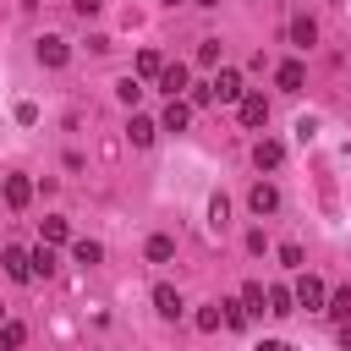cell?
I'll use <instances>...</instances> for the list:
<instances>
[{"mask_svg": "<svg viewBox=\"0 0 351 351\" xmlns=\"http://www.w3.org/2000/svg\"><path fill=\"white\" fill-rule=\"evenodd\" d=\"M208 88H214V99H225V104H241V93H247V88H241V77H236L230 66H225V71H219Z\"/></svg>", "mask_w": 351, "mask_h": 351, "instance_id": "cell-1", "label": "cell"}, {"mask_svg": "<svg viewBox=\"0 0 351 351\" xmlns=\"http://www.w3.org/2000/svg\"><path fill=\"white\" fill-rule=\"evenodd\" d=\"M296 302H302V307H324V302H329L324 280H318V274H302V280H296Z\"/></svg>", "mask_w": 351, "mask_h": 351, "instance_id": "cell-2", "label": "cell"}, {"mask_svg": "<svg viewBox=\"0 0 351 351\" xmlns=\"http://www.w3.org/2000/svg\"><path fill=\"white\" fill-rule=\"evenodd\" d=\"M269 121V99L263 93H241V126H263Z\"/></svg>", "mask_w": 351, "mask_h": 351, "instance_id": "cell-3", "label": "cell"}, {"mask_svg": "<svg viewBox=\"0 0 351 351\" xmlns=\"http://www.w3.org/2000/svg\"><path fill=\"white\" fill-rule=\"evenodd\" d=\"M186 121H192V99H170L159 126H165V132H186Z\"/></svg>", "mask_w": 351, "mask_h": 351, "instance_id": "cell-4", "label": "cell"}, {"mask_svg": "<svg viewBox=\"0 0 351 351\" xmlns=\"http://www.w3.org/2000/svg\"><path fill=\"white\" fill-rule=\"evenodd\" d=\"M247 208H252V214H274V208H280V192H274L269 181H258V186L247 192Z\"/></svg>", "mask_w": 351, "mask_h": 351, "instance_id": "cell-5", "label": "cell"}, {"mask_svg": "<svg viewBox=\"0 0 351 351\" xmlns=\"http://www.w3.org/2000/svg\"><path fill=\"white\" fill-rule=\"evenodd\" d=\"M38 66H66V38L44 33V38H38Z\"/></svg>", "mask_w": 351, "mask_h": 351, "instance_id": "cell-6", "label": "cell"}, {"mask_svg": "<svg viewBox=\"0 0 351 351\" xmlns=\"http://www.w3.org/2000/svg\"><path fill=\"white\" fill-rule=\"evenodd\" d=\"M126 137H132V148H148V143L159 137V126H154L148 115H132V121H126Z\"/></svg>", "mask_w": 351, "mask_h": 351, "instance_id": "cell-7", "label": "cell"}, {"mask_svg": "<svg viewBox=\"0 0 351 351\" xmlns=\"http://www.w3.org/2000/svg\"><path fill=\"white\" fill-rule=\"evenodd\" d=\"M252 159H258V170H280V159H285V148H280L274 137H258V148H252Z\"/></svg>", "mask_w": 351, "mask_h": 351, "instance_id": "cell-8", "label": "cell"}, {"mask_svg": "<svg viewBox=\"0 0 351 351\" xmlns=\"http://www.w3.org/2000/svg\"><path fill=\"white\" fill-rule=\"evenodd\" d=\"M0 263H5V274H11V280H33V258H27L22 247H5V258H0Z\"/></svg>", "mask_w": 351, "mask_h": 351, "instance_id": "cell-9", "label": "cell"}, {"mask_svg": "<svg viewBox=\"0 0 351 351\" xmlns=\"http://www.w3.org/2000/svg\"><path fill=\"white\" fill-rule=\"evenodd\" d=\"M154 307H159V318H181V291L176 285H154Z\"/></svg>", "mask_w": 351, "mask_h": 351, "instance_id": "cell-10", "label": "cell"}, {"mask_svg": "<svg viewBox=\"0 0 351 351\" xmlns=\"http://www.w3.org/2000/svg\"><path fill=\"white\" fill-rule=\"evenodd\" d=\"M291 44H296V49H313V44H318V22H313V16H296V22H291Z\"/></svg>", "mask_w": 351, "mask_h": 351, "instance_id": "cell-11", "label": "cell"}, {"mask_svg": "<svg viewBox=\"0 0 351 351\" xmlns=\"http://www.w3.org/2000/svg\"><path fill=\"white\" fill-rule=\"evenodd\" d=\"M186 77H192V71H186V66L176 60V66H165V71H159V88H165L170 99H181V88H186Z\"/></svg>", "mask_w": 351, "mask_h": 351, "instance_id": "cell-12", "label": "cell"}, {"mask_svg": "<svg viewBox=\"0 0 351 351\" xmlns=\"http://www.w3.org/2000/svg\"><path fill=\"white\" fill-rule=\"evenodd\" d=\"M269 313H274V318H291V313H296V291L269 285Z\"/></svg>", "mask_w": 351, "mask_h": 351, "instance_id": "cell-13", "label": "cell"}, {"mask_svg": "<svg viewBox=\"0 0 351 351\" xmlns=\"http://www.w3.org/2000/svg\"><path fill=\"white\" fill-rule=\"evenodd\" d=\"M143 252H148V263H170L176 258V236H148Z\"/></svg>", "mask_w": 351, "mask_h": 351, "instance_id": "cell-14", "label": "cell"}, {"mask_svg": "<svg viewBox=\"0 0 351 351\" xmlns=\"http://www.w3.org/2000/svg\"><path fill=\"white\" fill-rule=\"evenodd\" d=\"M71 258H77V263H82V269H93V263H104V247H99V241H88V236H82V241H71Z\"/></svg>", "mask_w": 351, "mask_h": 351, "instance_id": "cell-15", "label": "cell"}, {"mask_svg": "<svg viewBox=\"0 0 351 351\" xmlns=\"http://www.w3.org/2000/svg\"><path fill=\"white\" fill-rule=\"evenodd\" d=\"M274 82H280V88H291V93H296V88H302V82H307V71H302V60H285V66H280V71H274Z\"/></svg>", "mask_w": 351, "mask_h": 351, "instance_id": "cell-16", "label": "cell"}, {"mask_svg": "<svg viewBox=\"0 0 351 351\" xmlns=\"http://www.w3.org/2000/svg\"><path fill=\"white\" fill-rule=\"evenodd\" d=\"M27 197H33V186H27L22 176H5V203H11V208H22Z\"/></svg>", "mask_w": 351, "mask_h": 351, "instance_id": "cell-17", "label": "cell"}, {"mask_svg": "<svg viewBox=\"0 0 351 351\" xmlns=\"http://www.w3.org/2000/svg\"><path fill=\"white\" fill-rule=\"evenodd\" d=\"M159 71H165L159 49H143V55H137V77H159Z\"/></svg>", "mask_w": 351, "mask_h": 351, "instance_id": "cell-18", "label": "cell"}, {"mask_svg": "<svg viewBox=\"0 0 351 351\" xmlns=\"http://www.w3.org/2000/svg\"><path fill=\"white\" fill-rule=\"evenodd\" d=\"M241 302H247V313H269V307H263V302H269L263 285H241Z\"/></svg>", "mask_w": 351, "mask_h": 351, "instance_id": "cell-19", "label": "cell"}, {"mask_svg": "<svg viewBox=\"0 0 351 351\" xmlns=\"http://www.w3.org/2000/svg\"><path fill=\"white\" fill-rule=\"evenodd\" d=\"M22 340H27V329H22V324H11V318H5V324H0V346H5V351H16V346H22Z\"/></svg>", "mask_w": 351, "mask_h": 351, "instance_id": "cell-20", "label": "cell"}, {"mask_svg": "<svg viewBox=\"0 0 351 351\" xmlns=\"http://www.w3.org/2000/svg\"><path fill=\"white\" fill-rule=\"evenodd\" d=\"M329 318H340V324H346V318H351V285H346V291H335V296H329Z\"/></svg>", "mask_w": 351, "mask_h": 351, "instance_id": "cell-21", "label": "cell"}, {"mask_svg": "<svg viewBox=\"0 0 351 351\" xmlns=\"http://www.w3.org/2000/svg\"><path fill=\"white\" fill-rule=\"evenodd\" d=\"M66 236H71V230H66V219H60V214H49V219H44V241L55 247V241H66Z\"/></svg>", "mask_w": 351, "mask_h": 351, "instance_id": "cell-22", "label": "cell"}, {"mask_svg": "<svg viewBox=\"0 0 351 351\" xmlns=\"http://www.w3.org/2000/svg\"><path fill=\"white\" fill-rule=\"evenodd\" d=\"M33 258V274H55V252H49V241L38 247V252H27Z\"/></svg>", "mask_w": 351, "mask_h": 351, "instance_id": "cell-23", "label": "cell"}, {"mask_svg": "<svg viewBox=\"0 0 351 351\" xmlns=\"http://www.w3.org/2000/svg\"><path fill=\"white\" fill-rule=\"evenodd\" d=\"M219 307H225V324H230V329H241V324L252 318V313H247V302H219Z\"/></svg>", "mask_w": 351, "mask_h": 351, "instance_id": "cell-24", "label": "cell"}, {"mask_svg": "<svg viewBox=\"0 0 351 351\" xmlns=\"http://www.w3.org/2000/svg\"><path fill=\"white\" fill-rule=\"evenodd\" d=\"M219 324H225V313H219V307H197V329H203V335H214Z\"/></svg>", "mask_w": 351, "mask_h": 351, "instance_id": "cell-25", "label": "cell"}, {"mask_svg": "<svg viewBox=\"0 0 351 351\" xmlns=\"http://www.w3.org/2000/svg\"><path fill=\"white\" fill-rule=\"evenodd\" d=\"M115 93H121V104H137V99H143V82H137V77H121Z\"/></svg>", "mask_w": 351, "mask_h": 351, "instance_id": "cell-26", "label": "cell"}, {"mask_svg": "<svg viewBox=\"0 0 351 351\" xmlns=\"http://www.w3.org/2000/svg\"><path fill=\"white\" fill-rule=\"evenodd\" d=\"M214 60H219V38H203L197 44V66H214Z\"/></svg>", "mask_w": 351, "mask_h": 351, "instance_id": "cell-27", "label": "cell"}, {"mask_svg": "<svg viewBox=\"0 0 351 351\" xmlns=\"http://www.w3.org/2000/svg\"><path fill=\"white\" fill-rule=\"evenodd\" d=\"M225 214H230V203H225V197H208V225H214V230L225 225Z\"/></svg>", "mask_w": 351, "mask_h": 351, "instance_id": "cell-28", "label": "cell"}, {"mask_svg": "<svg viewBox=\"0 0 351 351\" xmlns=\"http://www.w3.org/2000/svg\"><path fill=\"white\" fill-rule=\"evenodd\" d=\"M280 263H285V269H302V247L285 241V247H280Z\"/></svg>", "mask_w": 351, "mask_h": 351, "instance_id": "cell-29", "label": "cell"}, {"mask_svg": "<svg viewBox=\"0 0 351 351\" xmlns=\"http://www.w3.org/2000/svg\"><path fill=\"white\" fill-rule=\"evenodd\" d=\"M313 132H318V115H302V121H296V137H302V143H307V137H313Z\"/></svg>", "mask_w": 351, "mask_h": 351, "instance_id": "cell-30", "label": "cell"}, {"mask_svg": "<svg viewBox=\"0 0 351 351\" xmlns=\"http://www.w3.org/2000/svg\"><path fill=\"white\" fill-rule=\"evenodd\" d=\"M71 5H77V11H82V16H93V11H99V5H104V0H71Z\"/></svg>", "mask_w": 351, "mask_h": 351, "instance_id": "cell-31", "label": "cell"}, {"mask_svg": "<svg viewBox=\"0 0 351 351\" xmlns=\"http://www.w3.org/2000/svg\"><path fill=\"white\" fill-rule=\"evenodd\" d=\"M340 351H351V318L340 324Z\"/></svg>", "mask_w": 351, "mask_h": 351, "instance_id": "cell-32", "label": "cell"}, {"mask_svg": "<svg viewBox=\"0 0 351 351\" xmlns=\"http://www.w3.org/2000/svg\"><path fill=\"white\" fill-rule=\"evenodd\" d=\"M258 351H291L285 340H258Z\"/></svg>", "mask_w": 351, "mask_h": 351, "instance_id": "cell-33", "label": "cell"}, {"mask_svg": "<svg viewBox=\"0 0 351 351\" xmlns=\"http://www.w3.org/2000/svg\"><path fill=\"white\" fill-rule=\"evenodd\" d=\"M197 5H219V0H197Z\"/></svg>", "mask_w": 351, "mask_h": 351, "instance_id": "cell-34", "label": "cell"}, {"mask_svg": "<svg viewBox=\"0 0 351 351\" xmlns=\"http://www.w3.org/2000/svg\"><path fill=\"white\" fill-rule=\"evenodd\" d=\"M0 324H5V307H0Z\"/></svg>", "mask_w": 351, "mask_h": 351, "instance_id": "cell-35", "label": "cell"}, {"mask_svg": "<svg viewBox=\"0 0 351 351\" xmlns=\"http://www.w3.org/2000/svg\"><path fill=\"white\" fill-rule=\"evenodd\" d=\"M165 5H181V0H165Z\"/></svg>", "mask_w": 351, "mask_h": 351, "instance_id": "cell-36", "label": "cell"}, {"mask_svg": "<svg viewBox=\"0 0 351 351\" xmlns=\"http://www.w3.org/2000/svg\"><path fill=\"white\" fill-rule=\"evenodd\" d=\"M0 192H5V181H0Z\"/></svg>", "mask_w": 351, "mask_h": 351, "instance_id": "cell-37", "label": "cell"}]
</instances>
